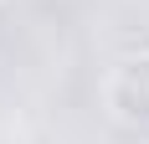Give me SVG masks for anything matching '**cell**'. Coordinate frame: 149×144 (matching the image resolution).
Returning a JSON list of instances; mask_svg holds the SVG:
<instances>
[{"instance_id": "cell-1", "label": "cell", "mask_w": 149, "mask_h": 144, "mask_svg": "<svg viewBox=\"0 0 149 144\" xmlns=\"http://www.w3.org/2000/svg\"><path fill=\"white\" fill-rule=\"evenodd\" d=\"M103 108L118 129L149 134V52H123L103 77Z\"/></svg>"}, {"instance_id": "cell-2", "label": "cell", "mask_w": 149, "mask_h": 144, "mask_svg": "<svg viewBox=\"0 0 149 144\" xmlns=\"http://www.w3.org/2000/svg\"><path fill=\"white\" fill-rule=\"evenodd\" d=\"M0 5H5V0H0Z\"/></svg>"}]
</instances>
